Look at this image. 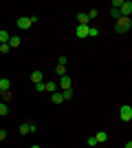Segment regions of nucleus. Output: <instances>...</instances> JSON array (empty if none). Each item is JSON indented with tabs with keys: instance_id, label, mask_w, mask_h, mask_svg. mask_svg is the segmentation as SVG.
Here are the masks:
<instances>
[{
	"instance_id": "7ed1b4c3",
	"label": "nucleus",
	"mask_w": 132,
	"mask_h": 148,
	"mask_svg": "<svg viewBox=\"0 0 132 148\" xmlns=\"http://www.w3.org/2000/svg\"><path fill=\"white\" fill-rule=\"evenodd\" d=\"M119 13H121V18H130V13H132V2L130 0H123V2H121Z\"/></svg>"
},
{
	"instance_id": "b1692460",
	"label": "nucleus",
	"mask_w": 132,
	"mask_h": 148,
	"mask_svg": "<svg viewBox=\"0 0 132 148\" xmlns=\"http://www.w3.org/2000/svg\"><path fill=\"white\" fill-rule=\"evenodd\" d=\"M88 146H97V139H95V135L88 137Z\"/></svg>"
},
{
	"instance_id": "412c9836",
	"label": "nucleus",
	"mask_w": 132,
	"mask_h": 148,
	"mask_svg": "<svg viewBox=\"0 0 132 148\" xmlns=\"http://www.w3.org/2000/svg\"><path fill=\"white\" fill-rule=\"evenodd\" d=\"M0 97L5 99V102H9V99L13 97V93H11V91H5V93H2V95H0Z\"/></svg>"
},
{
	"instance_id": "0eeeda50",
	"label": "nucleus",
	"mask_w": 132,
	"mask_h": 148,
	"mask_svg": "<svg viewBox=\"0 0 132 148\" xmlns=\"http://www.w3.org/2000/svg\"><path fill=\"white\" fill-rule=\"evenodd\" d=\"M60 84H62V88L66 91V88H73V80H70L68 75H64L62 80H60Z\"/></svg>"
},
{
	"instance_id": "393cba45",
	"label": "nucleus",
	"mask_w": 132,
	"mask_h": 148,
	"mask_svg": "<svg viewBox=\"0 0 132 148\" xmlns=\"http://www.w3.org/2000/svg\"><path fill=\"white\" fill-rule=\"evenodd\" d=\"M9 113V108H7V104H0V115H7Z\"/></svg>"
},
{
	"instance_id": "ddd939ff",
	"label": "nucleus",
	"mask_w": 132,
	"mask_h": 148,
	"mask_svg": "<svg viewBox=\"0 0 132 148\" xmlns=\"http://www.w3.org/2000/svg\"><path fill=\"white\" fill-rule=\"evenodd\" d=\"M51 102H53V104H62L64 102V97H62V93H53V95H51Z\"/></svg>"
},
{
	"instance_id": "bb28decb",
	"label": "nucleus",
	"mask_w": 132,
	"mask_h": 148,
	"mask_svg": "<svg viewBox=\"0 0 132 148\" xmlns=\"http://www.w3.org/2000/svg\"><path fill=\"white\" fill-rule=\"evenodd\" d=\"M2 139H7V130L5 128H0V142H2Z\"/></svg>"
},
{
	"instance_id": "4be33fe9",
	"label": "nucleus",
	"mask_w": 132,
	"mask_h": 148,
	"mask_svg": "<svg viewBox=\"0 0 132 148\" xmlns=\"http://www.w3.org/2000/svg\"><path fill=\"white\" fill-rule=\"evenodd\" d=\"M66 62H68V58H66V56H60V58H57V64H62V66H66Z\"/></svg>"
},
{
	"instance_id": "f8f14e48",
	"label": "nucleus",
	"mask_w": 132,
	"mask_h": 148,
	"mask_svg": "<svg viewBox=\"0 0 132 148\" xmlns=\"http://www.w3.org/2000/svg\"><path fill=\"white\" fill-rule=\"evenodd\" d=\"M42 77H44V75H42V71H33V73H31L33 84H40V82H42Z\"/></svg>"
},
{
	"instance_id": "6ab92c4d",
	"label": "nucleus",
	"mask_w": 132,
	"mask_h": 148,
	"mask_svg": "<svg viewBox=\"0 0 132 148\" xmlns=\"http://www.w3.org/2000/svg\"><path fill=\"white\" fill-rule=\"evenodd\" d=\"M86 16H88V20H95L97 16H99V11H97V9H90V11H88Z\"/></svg>"
},
{
	"instance_id": "1a4fd4ad",
	"label": "nucleus",
	"mask_w": 132,
	"mask_h": 148,
	"mask_svg": "<svg viewBox=\"0 0 132 148\" xmlns=\"http://www.w3.org/2000/svg\"><path fill=\"white\" fill-rule=\"evenodd\" d=\"M7 44H9L11 49H16V47H20V44H22V40H20L18 36H11V38H9V42H7Z\"/></svg>"
},
{
	"instance_id": "a878e982",
	"label": "nucleus",
	"mask_w": 132,
	"mask_h": 148,
	"mask_svg": "<svg viewBox=\"0 0 132 148\" xmlns=\"http://www.w3.org/2000/svg\"><path fill=\"white\" fill-rule=\"evenodd\" d=\"M35 91H38V93H44V82H40V84H35Z\"/></svg>"
},
{
	"instance_id": "a211bd4d",
	"label": "nucleus",
	"mask_w": 132,
	"mask_h": 148,
	"mask_svg": "<svg viewBox=\"0 0 132 148\" xmlns=\"http://www.w3.org/2000/svg\"><path fill=\"white\" fill-rule=\"evenodd\" d=\"M9 33H7V31H0V44H5V42H9Z\"/></svg>"
},
{
	"instance_id": "5701e85b",
	"label": "nucleus",
	"mask_w": 132,
	"mask_h": 148,
	"mask_svg": "<svg viewBox=\"0 0 132 148\" xmlns=\"http://www.w3.org/2000/svg\"><path fill=\"white\" fill-rule=\"evenodd\" d=\"M9 49H11V47H9V44H0V53H9Z\"/></svg>"
},
{
	"instance_id": "f3484780",
	"label": "nucleus",
	"mask_w": 132,
	"mask_h": 148,
	"mask_svg": "<svg viewBox=\"0 0 132 148\" xmlns=\"http://www.w3.org/2000/svg\"><path fill=\"white\" fill-rule=\"evenodd\" d=\"M99 36V29L97 27H88V38H97Z\"/></svg>"
},
{
	"instance_id": "dca6fc26",
	"label": "nucleus",
	"mask_w": 132,
	"mask_h": 148,
	"mask_svg": "<svg viewBox=\"0 0 132 148\" xmlns=\"http://www.w3.org/2000/svg\"><path fill=\"white\" fill-rule=\"evenodd\" d=\"M62 97H64V99H73V97H75L73 88H66V91H62Z\"/></svg>"
},
{
	"instance_id": "9b49d317",
	"label": "nucleus",
	"mask_w": 132,
	"mask_h": 148,
	"mask_svg": "<svg viewBox=\"0 0 132 148\" xmlns=\"http://www.w3.org/2000/svg\"><path fill=\"white\" fill-rule=\"evenodd\" d=\"M88 22H90V20H88V16H86L84 11L77 13V25H88Z\"/></svg>"
},
{
	"instance_id": "423d86ee",
	"label": "nucleus",
	"mask_w": 132,
	"mask_h": 148,
	"mask_svg": "<svg viewBox=\"0 0 132 148\" xmlns=\"http://www.w3.org/2000/svg\"><path fill=\"white\" fill-rule=\"evenodd\" d=\"M16 27H18V29H31V27H33V22H31V18H18Z\"/></svg>"
},
{
	"instance_id": "6e6552de",
	"label": "nucleus",
	"mask_w": 132,
	"mask_h": 148,
	"mask_svg": "<svg viewBox=\"0 0 132 148\" xmlns=\"http://www.w3.org/2000/svg\"><path fill=\"white\" fill-rule=\"evenodd\" d=\"M95 139H97V144H104V142H108V133H106V130H99V133L95 135Z\"/></svg>"
},
{
	"instance_id": "9d476101",
	"label": "nucleus",
	"mask_w": 132,
	"mask_h": 148,
	"mask_svg": "<svg viewBox=\"0 0 132 148\" xmlns=\"http://www.w3.org/2000/svg\"><path fill=\"white\" fill-rule=\"evenodd\" d=\"M0 91H2V93H5V91H11V82L7 80V77L0 80Z\"/></svg>"
},
{
	"instance_id": "f03ea898",
	"label": "nucleus",
	"mask_w": 132,
	"mask_h": 148,
	"mask_svg": "<svg viewBox=\"0 0 132 148\" xmlns=\"http://www.w3.org/2000/svg\"><path fill=\"white\" fill-rule=\"evenodd\" d=\"M119 117H121V122H130V119H132V106L130 104H123V106H121Z\"/></svg>"
},
{
	"instance_id": "aec40b11",
	"label": "nucleus",
	"mask_w": 132,
	"mask_h": 148,
	"mask_svg": "<svg viewBox=\"0 0 132 148\" xmlns=\"http://www.w3.org/2000/svg\"><path fill=\"white\" fill-rule=\"evenodd\" d=\"M110 16H112L114 20H119V18H121V13H119V9H112V7H110Z\"/></svg>"
},
{
	"instance_id": "f257e3e1",
	"label": "nucleus",
	"mask_w": 132,
	"mask_h": 148,
	"mask_svg": "<svg viewBox=\"0 0 132 148\" xmlns=\"http://www.w3.org/2000/svg\"><path fill=\"white\" fill-rule=\"evenodd\" d=\"M130 29H132V20L130 18H119L117 25H114V31H117V33H128Z\"/></svg>"
},
{
	"instance_id": "2eb2a0df",
	"label": "nucleus",
	"mask_w": 132,
	"mask_h": 148,
	"mask_svg": "<svg viewBox=\"0 0 132 148\" xmlns=\"http://www.w3.org/2000/svg\"><path fill=\"white\" fill-rule=\"evenodd\" d=\"M55 75H57V77H64V75H66V66L57 64V66H55Z\"/></svg>"
},
{
	"instance_id": "c756f323",
	"label": "nucleus",
	"mask_w": 132,
	"mask_h": 148,
	"mask_svg": "<svg viewBox=\"0 0 132 148\" xmlns=\"http://www.w3.org/2000/svg\"><path fill=\"white\" fill-rule=\"evenodd\" d=\"M0 95H2V91H0Z\"/></svg>"
},
{
	"instance_id": "c85d7f7f",
	"label": "nucleus",
	"mask_w": 132,
	"mask_h": 148,
	"mask_svg": "<svg viewBox=\"0 0 132 148\" xmlns=\"http://www.w3.org/2000/svg\"><path fill=\"white\" fill-rule=\"evenodd\" d=\"M31 148H40V146H38V144H35V146H31Z\"/></svg>"
},
{
	"instance_id": "4468645a",
	"label": "nucleus",
	"mask_w": 132,
	"mask_h": 148,
	"mask_svg": "<svg viewBox=\"0 0 132 148\" xmlns=\"http://www.w3.org/2000/svg\"><path fill=\"white\" fill-rule=\"evenodd\" d=\"M44 91L46 93H55L57 88H55V82H44Z\"/></svg>"
},
{
	"instance_id": "cd10ccee",
	"label": "nucleus",
	"mask_w": 132,
	"mask_h": 148,
	"mask_svg": "<svg viewBox=\"0 0 132 148\" xmlns=\"http://www.w3.org/2000/svg\"><path fill=\"white\" fill-rule=\"evenodd\" d=\"M123 148H132V142H128V144H126V146H123Z\"/></svg>"
},
{
	"instance_id": "20e7f679",
	"label": "nucleus",
	"mask_w": 132,
	"mask_h": 148,
	"mask_svg": "<svg viewBox=\"0 0 132 148\" xmlns=\"http://www.w3.org/2000/svg\"><path fill=\"white\" fill-rule=\"evenodd\" d=\"M88 27H90V25H77V29H75V36L79 38V40L88 38Z\"/></svg>"
},
{
	"instance_id": "39448f33",
	"label": "nucleus",
	"mask_w": 132,
	"mask_h": 148,
	"mask_svg": "<svg viewBox=\"0 0 132 148\" xmlns=\"http://www.w3.org/2000/svg\"><path fill=\"white\" fill-rule=\"evenodd\" d=\"M38 126L35 124H20V135H29V133H35Z\"/></svg>"
}]
</instances>
